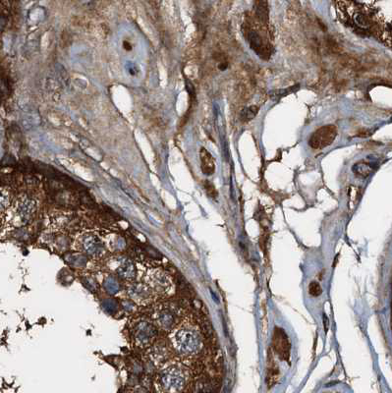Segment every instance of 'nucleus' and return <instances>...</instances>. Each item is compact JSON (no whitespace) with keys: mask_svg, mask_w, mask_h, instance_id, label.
<instances>
[{"mask_svg":"<svg viewBox=\"0 0 392 393\" xmlns=\"http://www.w3.org/2000/svg\"><path fill=\"white\" fill-rule=\"evenodd\" d=\"M154 319L157 327L163 330H171L178 321V312L176 308L169 305L158 307L154 313Z\"/></svg>","mask_w":392,"mask_h":393,"instance_id":"obj_9","label":"nucleus"},{"mask_svg":"<svg viewBox=\"0 0 392 393\" xmlns=\"http://www.w3.org/2000/svg\"><path fill=\"white\" fill-rule=\"evenodd\" d=\"M145 283L157 296H168L172 294L174 290V284L170 275L160 268L150 269L145 275Z\"/></svg>","mask_w":392,"mask_h":393,"instance_id":"obj_5","label":"nucleus"},{"mask_svg":"<svg viewBox=\"0 0 392 393\" xmlns=\"http://www.w3.org/2000/svg\"><path fill=\"white\" fill-rule=\"evenodd\" d=\"M76 251L85 254L91 258L99 259L106 254V245L99 236L94 232H84L76 238L74 243Z\"/></svg>","mask_w":392,"mask_h":393,"instance_id":"obj_4","label":"nucleus"},{"mask_svg":"<svg viewBox=\"0 0 392 393\" xmlns=\"http://www.w3.org/2000/svg\"><path fill=\"white\" fill-rule=\"evenodd\" d=\"M205 187H206V191H207V193H208V195H209L210 197L217 198V196H218V192H217V190H216V188H215V186H213L211 183H209V182H206V184H205Z\"/></svg>","mask_w":392,"mask_h":393,"instance_id":"obj_21","label":"nucleus"},{"mask_svg":"<svg viewBox=\"0 0 392 393\" xmlns=\"http://www.w3.org/2000/svg\"><path fill=\"white\" fill-rule=\"evenodd\" d=\"M188 370L179 363L165 365L156 379L157 393H181L188 381Z\"/></svg>","mask_w":392,"mask_h":393,"instance_id":"obj_2","label":"nucleus"},{"mask_svg":"<svg viewBox=\"0 0 392 393\" xmlns=\"http://www.w3.org/2000/svg\"><path fill=\"white\" fill-rule=\"evenodd\" d=\"M131 336L138 347H149L154 342L157 336V328L155 323L146 318L136 320L131 327Z\"/></svg>","mask_w":392,"mask_h":393,"instance_id":"obj_6","label":"nucleus"},{"mask_svg":"<svg viewBox=\"0 0 392 393\" xmlns=\"http://www.w3.org/2000/svg\"><path fill=\"white\" fill-rule=\"evenodd\" d=\"M11 205V195L4 188H0V213L5 212Z\"/></svg>","mask_w":392,"mask_h":393,"instance_id":"obj_17","label":"nucleus"},{"mask_svg":"<svg viewBox=\"0 0 392 393\" xmlns=\"http://www.w3.org/2000/svg\"><path fill=\"white\" fill-rule=\"evenodd\" d=\"M352 169L355 174H357L360 177H368L371 173L375 170L372 163H368V162H364V161L356 163Z\"/></svg>","mask_w":392,"mask_h":393,"instance_id":"obj_16","label":"nucleus"},{"mask_svg":"<svg viewBox=\"0 0 392 393\" xmlns=\"http://www.w3.org/2000/svg\"><path fill=\"white\" fill-rule=\"evenodd\" d=\"M279 378V370L276 365L273 354L268 350V360H267V385L268 388H271Z\"/></svg>","mask_w":392,"mask_h":393,"instance_id":"obj_14","label":"nucleus"},{"mask_svg":"<svg viewBox=\"0 0 392 393\" xmlns=\"http://www.w3.org/2000/svg\"><path fill=\"white\" fill-rule=\"evenodd\" d=\"M337 136V130L335 126L326 125L317 129L312 135L309 145L315 150L324 149L331 145Z\"/></svg>","mask_w":392,"mask_h":393,"instance_id":"obj_10","label":"nucleus"},{"mask_svg":"<svg viewBox=\"0 0 392 393\" xmlns=\"http://www.w3.org/2000/svg\"><path fill=\"white\" fill-rule=\"evenodd\" d=\"M343 7L339 10L343 13L345 23L353 28V30L361 33L376 34L380 39L386 40V32L390 35L391 29H386L385 23H381L377 18V12L373 8L366 6L365 3L358 2H338ZM338 7V5H337Z\"/></svg>","mask_w":392,"mask_h":393,"instance_id":"obj_1","label":"nucleus"},{"mask_svg":"<svg viewBox=\"0 0 392 393\" xmlns=\"http://www.w3.org/2000/svg\"><path fill=\"white\" fill-rule=\"evenodd\" d=\"M202 170L205 175H212L216 171V161L212 156L204 149L202 148L200 152Z\"/></svg>","mask_w":392,"mask_h":393,"instance_id":"obj_15","label":"nucleus"},{"mask_svg":"<svg viewBox=\"0 0 392 393\" xmlns=\"http://www.w3.org/2000/svg\"><path fill=\"white\" fill-rule=\"evenodd\" d=\"M37 210V203L29 197H21L10 209V220L15 226L27 224Z\"/></svg>","mask_w":392,"mask_h":393,"instance_id":"obj_7","label":"nucleus"},{"mask_svg":"<svg viewBox=\"0 0 392 393\" xmlns=\"http://www.w3.org/2000/svg\"><path fill=\"white\" fill-rule=\"evenodd\" d=\"M256 15L259 18L260 21L267 23L268 19V8H267V2L264 1H258L256 2Z\"/></svg>","mask_w":392,"mask_h":393,"instance_id":"obj_18","label":"nucleus"},{"mask_svg":"<svg viewBox=\"0 0 392 393\" xmlns=\"http://www.w3.org/2000/svg\"><path fill=\"white\" fill-rule=\"evenodd\" d=\"M245 34L252 49L262 58L268 59L270 55V47L267 45L264 38L258 31L251 28H248L246 30Z\"/></svg>","mask_w":392,"mask_h":393,"instance_id":"obj_13","label":"nucleus"},{"mask_svg":"<svg viewBox=\"0 0 392 393\" xmlns=\"http://www.w3.org/2000/svg\"><path fill=\"white\" fill-rule=\"evenodd\" d=\"M170 339L175 350L182 355L193 356L198 354L203 347L200 332L192 326H181L173 330Z\"/></svg>","mask_w":392,"mask_h":393,"instance_id":"obj_3","label":"nucleus"},{"mask_svg":"<svg viewBox=\"0 0 392 393\" xmlns=\"http://www.w3.org/2000/svg\"><path fill=\"white\" fill-rule=\"evenodd\" d=\"M257 113H258V108L257 106H250L249 109H247L242 112L241 117L244 121H249L257 115Z\"/></svg>","mask_w":392,"mask_h":393,"instance_id":"obj_19","label":"nucleus"},{"mask_svg":"<svg viewBox=\"0 0 392 393\" xmlns=\"http://www.w3.org/2000/svg\"><path fill=\"white\" fill-rule=\"evenodd\" d=\"M110 268L121 278L133 281L137 276V269L132 261L126 258H115L111 260Z\"/></svg>","mask_w":392,"mask_h":393,"instance_id":"obj_11","label":"nucleus"},{"mask_svg":"<svg viewBox=\"0 0 392 393\" xmlns=\"http://www.w3.org/2000/svg\"><path fill=\"white\" fill-rule=\"evenodd\" d=\"M272 347H273L274 353L281 360L289 361L291 344L289 342L288 336L286 335L285 331L282 329L276 328L274 330L273 337H272Z\"/></svg>","mask_w":392,"mask_h":393,"instance_id":"obj_12","label":"nucleus"},{"mask_svg":"<svg viewBox=\"0 0 392 393\" xmlns=\"http://www.w3.org/2000/svg\"><path fill=\"white\" fill-rule=\"evenodd\" d=\"M129 298L138 305L146 306L157 299L155 292L146 284L141 282H131L127 287Z\"/></svg>","mask_w":392,"mask_h":393,"instance_id":"obj_8","label":"nucleus"},{"mask_svg":"<svg viewBox=\"0 0 392 393\" xmlns=\"http://www.w3.org/2000/svg\"><path fill=\"white\" fill-rule=\"evenodd\" d=\"M309 293L314 297H317L323 293V289L318 283L313 281L309 286Z\"/></svg>","mask_w":392,"mask_h":393,"instance_id":"obj_20","label":"nucleus"}]
</instances>
